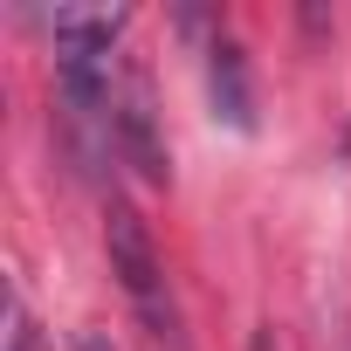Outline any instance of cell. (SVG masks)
<instances>
[{
  "instance_id": "1",
  "label": "cell",
  "mask_w": 351,
  "mask_h": 351,
  "mask_svg": "<svg viewBox=\"0 0 351 351\" xmlns=\"http://www.w3.org/2000/svg\"><path fill=\"white\" fill-rule=\"evenodd\" d=\"M104 248H110V276L124 282V296L138 303V317L152 324V337L180 344V310H172V289H165V262L152 248V228L124 200H110V214H104Z\"/></svg>"
},
{
  "instance_id": "2",
  "label": "cell",
  "mask_w": 351,
  "mask_h": 351,
  "mask_svg": "<svg viewBox=\"0 0 351 351\" xmlns=\"http://www.w3.org/2000/svg\"><path fill=\"white\" fill-rule=\"evenodd\" d=\"M110 138H117V152L145 172V180H165V145H158V131H152V90L131 76L124 83V97L110 104Z\"/></svg>"
},
{
  "instance_id": "3",
  "label": "cell",
  "mask_w": 351,
  "mask_h": 351,
  "mask_svg": "<svg viewBox=\"0 0 351 351\" xmlns=\"http://www.w3.org/2000/svg\"><path fill=\"white\" fill-rule=\"evenodd\" d=\"M42 28L56 35L62 62H97V56L124 35V8H49Z\"/></svg>"
},
{
  "instance_id": "4",
  "label": "cell",
  "mask_w": 351,
  "mask_h": 351,
  "mask_svg": "<svg viewBox=\"0 0 351 351\" xmlns=\"http://www.w3.org/2000/svg\"><path fill=\"white\" fill-rule=\"evenodd\" d=\"M207 97H214V117L248 131L255 124V90H248V56L234 42H214L207 49Z\"/></svg>"
},
{
  "instance_id": "5",
  "label": "cell",
  "mask_w": 351,
  "mask_h": 351,
  "mask_svg": "<svg viewBox=\"0 0 351 351\" xmlns=\"http://www.w3.org/2000/svg\"><path fill=\"white\" fill-rule=\"evenodd\" d=\"M8 351H35V330H28V317L14 310V330H8Z\"/></svg>"
},
{
  "instance_id": "6",
  "label": "cell",
  "mask_w": 351,
  "mask_h": 351,
  "mask_svg": "<svg viewBox=\"0 0 351 351\" xmlns=\"http://www.w3.org/2000/svg\"><path fill=\"white\" fill-rule=\"evenodd\" d=\"M83 351H104V344H97V337H83Z\"/></svg>"
}]
</instances>
